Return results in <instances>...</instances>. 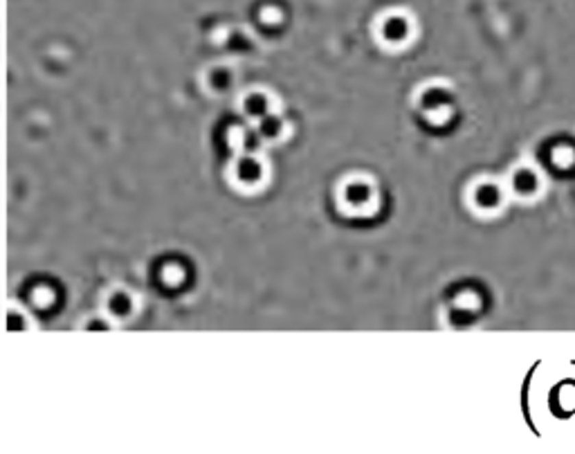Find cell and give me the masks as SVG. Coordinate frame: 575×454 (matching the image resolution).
Masks as SVG:
<instances>
[{"instance_id": "obj_1", "label": "cell", "mask_w": 575, "mask_h": 454, "mask_svg": "<svg viewBox=\"0 0 575 454\" xmlns=\"http://www.w3.org/2000/svg\"><path fill=\"white\" fill-rule=\"evenodd\" d=\"M108 311L115 315V318H126V315H131L133 311V299L124 290H115L110 297H108Z\"/></svg>"}]
</instances>
